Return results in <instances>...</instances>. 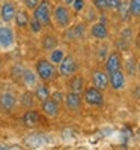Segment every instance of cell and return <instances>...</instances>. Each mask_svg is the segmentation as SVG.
<instances>
[{
    "label": "cell",
    "instance_id": "36",
    "mask_svg": "<svg viewBox=\"0 0 140 150\" xmlns=\"http://www.w3.org/2000/svg\"><path fill=\"white\" fill-rule=\"evenodd\" d=\"M0 72H2V59H0Z\"/></svg>",
    "mask_w": 140,
    "mask_h": 150
},
{
    "label": "cell",
    "instance_id": "21",
    "mask_svg": "<svg viewBox=\"0 0 140 150\" xmlns=\"http://www.w3.org/2000/svg\"><path fill=\"white\" fill-rule=\"evenodd\" d=\"M20 104L24 108H33L35 107V95L32 92H23L20 96Z\"/></svg>",
    "mask_w": 140,
    "mask_h": 150
},
{
    "label": "cell",
    "instance_id": "18",
    "mask_svg": "<svg viewBox=\"0 0 140 150\" xmlns=\"http://www.w3.org/2000/svg\"><path fill=\"white\" fill-rule=\"evenodd\" d=\"M59 45V39H57V36L56 35H51V33H48L42 38V41H41V47L44 51L50 53L51 50H54L56 47Z\"/></svg>",
    "mask_w": 140,
    "mask_h": 150
},
{
    "label": "cell",
    "instance_id": "20",
    "mask_svg": "<svg viewBox=\"0 0 140 150\" xmlns=\"http://www.w3.org/2000/svg\"><path fill=\"white\" fill-rule=\"evenodd\" d=\"M33 95H35V99H38L39 102H44L45 99L50 98V95H51V93H50L48 86H45V84H36Z\"/></svg>",
    "mask_w": 140,
    "mask_h": 150
},
{
    "label": "cell",
    "instance_id": "28",
    "mask_svg": "<svg viewBox=\"0 0 140 150\" xmlns=\"http://www.w3.org/2000/svg\"><path fill=\"white\" fill-rule=\"evenodd\" d=\"M119 5H121V0H107V2H106V9H109V11H118Z\"/></svg>",
    "mask_w": 140,
    "mask_h": 150
},
{
    "label": "cell",
    "instance_id": "13",
    "mask_svg": "<svg viewBox=\"0 0 140 150\" xmlns=\"http://www.w3.org/2000/svg\"><path fill=\"white\" fill-rule=\"evenodd\" d=\"M118 69H122V56L119 51H111L106 60V71L113 72Z\"/></svg>",
    "mask_w": 140,
    "mask_h": 150
},
{
    "label": "cell",
    "instance_id": "8",
    "mask_svg": "<svg viewBox=\"0 0 140 150\" xmlns=\"http://www.w3.org/2000/svg\"><path fill=\"white\" fill-rule=\"evenodd\" d=\"M109 74V86L111 87L113 90H124L125 86H126V77H125V72L122 69L118 71H113V72H107Z\"/></svg>",
    "mask_w": 140,
    "mask_h": 150
},
{
    "label": "cell",
    "instance_id": "11",
    "mask_svg": "<svg viewBox=\"0 0 140 150\" xmlns=\"http://www.w3.org/2000/svg\"><path fill=\"white\" fill-rule=\"evenodd\" d=\"M41 110L45 116L53 119V117H57L60 114V104L56 102L53 98H48L44 102H41Z\"/></svg>",
    "mask_w": 140,
    "mask_h": 150
},
{
    "label": "cell",
    "instance_id": "22",
    "mask_svg": "<svg viewBox=\"0 0 140 150\" xmlns=\"http://www.w3.org/2000/svg\"><path fill=\"white\" fill-rule=\"evenodd\" d=\"M118 12H119V17L122 21H128L130 20V0H121V5L118 8Z\"/></svg>",
    "mask_w": 140,
    "mask_h": 150
},
{
    "label": "cell",
    "instance_id": "3",
    "mask_svg": "<svg viewBox=\"0 0 140 150\" xmlns=\"http://www.w3.org/2000/svg\"><path fill=\"white\" fill-rule=\"evenodd\" d=\"M51 3H50V0H41L38 6L33 9V18L38 20L42 26H50L51 24Z\"/></svg>",
    "mask_w": 140,
    "mask_h": 150
},
{
    "label": "cell",
    "instance_id": "17",
    "mask_svg": "<svg viewBox=\"0 0 140 150\" xmlns=\"http://www.w3.org/2000/svg\"><path fill=\"white\" fill-rule=\"evenodd\" d=\"M21 81L27 89H35V86L38 84V75L32 69H23L21 74Z\"/></svg>",
    "mask_w": 140,
    "mask_h": 150
},
{
    "label": "cell",
    "instance_id": "26",
    "mask_svg": "<svg viewBox=\"0 0 140 150\" xmlns=\"http://www.w3.org/2000/svg\"><path fill=\"white\" fill-rule=\"evenodd\" d=\"M130 12L136 18H140V0H130Z\"/></svg>",
    "mask_w": 140,
    "mask_h": 150
},
{
    "label": "cell",
    "instance_id": "15",
    "mask_svg": "<svg viewBox=\"0 0 140 150\" xmlns=\"http://www.w3.org/2000/svg\"><path fill=\"white\" fill-rule=\"evenodd\" d=\"M21 120H23V123L26 125V126L35 128L36 125H39V122H41V114H39L36 110H30V108H29V110L23 114Z\"/></svg>",
    "mask_w": 140,
    "mask_h": 150
},
{
    "label": "cell",
    "instance_id": "23",
    "mask_svg": "<svg viewBox=\"0 0 140 150\" xmlns=\"http://www.w3.org/2000/svg\"><path fill=\"white\" fill-rule=\"evenodd\" d=\"M65 57V51H63L62 48H54V50H51L50 51V56H48V60L51 62L53 65H59L60 62H62V59Z\"/></svg>",
    "mask_w": 140,
    "mask_h": 150
},
{
    "label": "cell",
    "instance_id": "30",
    "mask_svg": "<svg viewBox=\"0 0 140 150\" xmlns=\"http://www.w3.org/2000/svg\"><path fill=\"white\" fill-rule=\"evenodd\" d=\"M136 62L133 60V59H130L128 62H126V65H125V68H126V72H128L130 75H134L136 74Z\"/></svg>",
    "mask_w": 140,
    "mask_h": 150
},
{
    "label": "cell",
    "instance_id": "5",
    "mask_svg": "<svg viewBox=\"0 0 140 150\" xmlns=\"http://www.w3.org/2000/svg\"><path fill=\"white\" fill-rule=\"evenodd\" d=\"M15 47V32L9 24L0 26V50L9 51Z\"/></svg>",
    "mask_w": 140,
    "mask_h": 150
},
{
    "label": "cell",
    "instance_id": "14",
    "mask_svg": "<svg viewBox=\"0 0 140 150\" xmlns=\"http://www.w3.org/2000/svg\"><path fill=\"white\" fill-rule=\"evenodd\" d=\"M91 36L98 41H104L109 38V29L104 23H94L91 27Z\"/></svg>",
    "mask_w": 140,
    "mask_h": 150
},
{
    "label": "cell",
    "instance_id": "32",
    "mask_svg": "<svg viewBox=\"0 0 140 150\" xmlns=\"http://www.w3.org/2000/svg\"><path fill=\"white\" fill-rule=\"evenodd\" d=\"M50 98H53L56 102H59V104H60V102H63V98H65V95L60 93V92H54L53 95H50Z\"/></svg>",
    "mask_w": 140,
    "mask_h": 150
},
{
    "label": "cell",
    "instance_id": "2",
    "mask_svg": "<svg viewBox=\"0 0 140 150\" xmlns=\"http://www.w3.org/2000/svg\"><path fill=\"white\" fill-rule=\"evenodd\" d=\"M35 72L42 83H50L56 78V65H53L48 59H38L35 65Z\"/></svg>",
    "mask_w": 140,
    "mask_h": 150
},
{
    "label": "cell",
    "instance_id": "19",
    "mask_svg": "<svg viewBox=\"0 0 140 150\" xmlns=\"http://www.w3.org/2000/svg\"><path fill=\"white\" fill-rule=\"evenodd\" d=\"M14 21H15V24H17V27H18V29H26V27L29 26V21H30L29 12H27L26 9H20V11H17Z\"/></svg>",
    "mask_w": 140,
    "mask_h": 150
},
{
    "label": "cell",
    "instance_id": "1",
    "mask_svg": "<svg viewBox=\"0 0 140 150\" xmlns=\"http://www.w3.org/2000/svg\"><path fill=\"white\" fill-rule=\"evenodd\" d=\"M51 20L56 24L57 29H69L71 21H72V12L66 5H57L51 11Z\"/></svg>",
    "mask_w": 140,
    "mask_h": 150
},
{
    "label": "cell",
    "instance_id": "35",
    "mask_svg": "<svg viewBox=\"0 0 140 150\" xmlns=\"http://www.w3.org/2000/svg\"><path fill=\"white\" fill-rule=\"evenodd\" d=\"M74 2V0H63V3H65V5H71Z\"/></svg>",
    "mask_w": 140,
    "mask_h": 150
},
{
    "label": "cell",
    "instance_id": "9",
    "mask_svg": "<svg viewBox=\"0 0 140 150\" xmlns=\"http://www.w3.org/2000/svg\"><path fill=\"white\" fill-rule=\"evenodd\" d=\"M63 102H65V107L72 111V112H77L81 110V105H83V96L81 93H75V92H68L63 98Z\"/></svg>",
    "mask_w": 140,
    "mask_h": 150
},
{
    "label": "cell",
    "instance_id": "4",
    "mask_svg": "<svg viewBox=\"0 0 140 150\" xmlns=\"http://www.w3.org/2000/svg\"><path fill=\"white\" fill-rule=\"evenodd\" d=\"M83 99L87 105L91 107H103L104 105V93L103 90L96 89L95 86H89V87H84L83 90Z\"/></svg>",
    "mask_w": 140,
    "mask_h": 150
},
{
    "label": "cell",
    "instance_id": "29",
    "mask_svg": "<svg viewBox=\"0 0 140 150\" xmlns=\"http://www.w3.org/2000/svg\"><path fill=\"white\" fill-rule=\"evenodd\" d=\"M39 2H41V0H23V3H24V6H26L27 11H33Z\"/></svg>",
    "mask_w": 140,
    "mask_h": 150
},
{
    "label": "cell",
    "instance_id": "7",
    "mask_svg": "<svg viewBox=\"0 0 140 150\" xmlns=\"http://www.w3.org/2000/svg\"><path fill=\"white\" fill-rule=\"evenodd\" d=\"M17 104H18V98L15 96L14 92L5 90L0 93V110L3 112H12L17 108Z\"/></svg>",
    "mask_w": 140,
    "mask_h": 150
},
{
    "label": "cell",
    "instance_id": "24",
    "mask_svg": "<svg viewBox=\"0 0 140 150\" xmlns=\"http://www.w3.org/2000/svg\"><path fill=\"white\" fill-rule=\"evenodd\" d=\"M71 36H72V39H81V38H84L86 35V26L84 24H77V26H74L71 30H69Z\"/></svg>",
    "mask_w": 140,
    "mask_h": 150
},
{
    "label": "cell",
    "instance_id": "25",
    "mask_svg": "<svg viewBox=\"0 0 140 150\" xmlns=\"http://www.w3.org/2000/svg\"><path fill=\"white\" fill-rule=\"evenodd\" d=\"M29 29H30V32L32 33H35V35H38V33H41L42 32V29H44V26L38 21V20H35L33 17L30 18V21H29V26H27Z\"/></svg>",
    "mask_w": 140,
    "mask_h": 150
},
{
    "label": "cell",
    "instance_id": "31",
    "mask_svg": "<svg viewBox=\"0 0 140 150\" xmlns=\"http://www.w3.org/2000/svg\"><path fill=\"white\" fill-rule=\"evenodd\" d=\"M131 38H133V32H131V29L125 27V29L122 30V33H121V39H124V41H130Z\"/></svg>",
    "mask_w": 140,
    "mask_h": 150
},
{
    "label": "cell",
    "instance_id": "12",
    "mask_svg": "<svg viewBox=\"0 0 140 150\" xmlns=\"http://www.w3.org/2000/svg\"><path fill=\"white\" fill-rule=\"evenodd\" d=\"M92 81H94V86L99 90H106L109 87V74L107 71L104 69H95L92 72Z\"/></svg>",
    "mask_w": 140,
    "mask_h": 150
},
{
    "label": "cell",
    "instance_id": "34",
    "mask_svg": "<svg viewBox=\"0 0 140 150\" xmlns=\"http://www.w3.org/2000/svg\"><path fill=\"white\" fill-rule=\"evenodd\" d=\"M136 74H139V75H140V60L137 62V65H136Z\"/></svg>",
    "mask_w": 140,
    "mask_h": 150
},
{
    "label": "cell",
    "instance_id": "33",
    "mask_svg": "<svg viewBox=\"0 0 140 150\" xmlns=\"http://www.w3.org/2000/svg\"><path fill=\"white\" fill-rule=\"evenodd\" d=\"M106 2L107 0H94V3H95L98 11H104L106 9Z\"/></svg>",
    "mask_w": 140,
    "mask_h": 150
},
{
    "label": "cell",
    "instance_id": "27",
    "mask_svg": "<svg viewBox=\"0 0 140 150\" xmlns=\"http://www.w3.org/2000/svg\"><path fill=\"white\" fill-rule=\"evenodd\" d=\"M71 6H72L74 12H81L84 9V6H86V2L84 0H74V2L71 3Z\"/></svg>",
    "mask_w": 140,
    "mask_h": 150
},
{
    "label": "cell",
    "instance_id": "16",
    "mask_svg": "<svg viewBox=\"0 0 140 150\" xmlns=\"http://www.w3.org/2000/svg\"><path fill=\"white\" fill-rule=\"evenodd\" d=\"M68 87H69V90L71 92H75V93H83L84 90V78L81 77V75L79 74H74L69 77V81H68Z\"/></svg>",
    "mask_w": 140,
    "mask_h": 150
},
{
    "label": "cell",
    "instance_id": "10",
    "mask_svg": "<svg viewBox=\"0 0 140 150\" xmlns=\"http://www.w3.org/2000/svg\"><path fill=\"white\" fill-rule=\"evenodd\" d=\"M17 11L18 9H17L15 3L12 2V0H6V2H3V5L0 6V18H2V21L5 24H9V23L14 21Z\"/></svg>",
    "mask_w": 140,
    "mask_h": 150
},
{
    "label": "cell",
    "instance_id": "6",
    "mask_svg": "<svg viewBox=\"0 0 140 150\" xmlns=\"http://www.w3.org/2000/svg\"><path fill=\"white\" fill-rule=\"evenodd\" d=\"M77 69H79V63H77V60H75V57H72V56H66V54H65V57H63L62 62L59 63V69H57V72H59L60 77H63V78H69L71 75H74L75 72H77Z\"/></svg>",
    "mask_w": 140,
    "mask_h": 150
}]
</instances>
